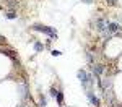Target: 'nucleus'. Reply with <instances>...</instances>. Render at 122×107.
<instances>
[{
	"instance_id": "nucleus-7",
	"label": "nucleus",
	"mask_w": 122,
	"mask_h": 107,
	"mask_svg": "<svg viewBox=\"0 0 122 107\" xmlns=\"http://www.w3.org/2000/svg\"><path fill=\"white\" fill-rule=\"evenodd\" d=\"M7 18H8V19H15V18H16V15H15L13 11H10V13H7Z\"/></svg>"
},
{
	"instance_id": "nucleus-6",
	"label": "nucleus",
	"mask_w": 122,
	"mask_h": 107,
	"mask_svg": "<svg viewBox=\"0 0 122 107\" xmlns=\"http://www.w3.org/2000/svg\"><path fill=\"white\" fill-rule=\"evenodd\" d=\"M103 71V65H98V67H94V75H99Z\"/></svg>"
},
{
	"instance_id": "nucleus-3",
	"label": "nucleus",
	"mask_w": 122,
	"mask_h": 107,
	"mask_svg": "<svg viewBox=\"0 0 122 107\" xmlns=\"http://www.w3.org/2000/svg\"><path fill=\"white\" fill-rule=\"evenodd\" d=\"M106 29H107L109 33H114V31H119V29H121V26H119V24H116V23H109V21H107Z\"/></svg>"
},
{
	"instance_id": "nucleus-2",
	"label": "nucleus",
	"mask_w": 122,
	"mask_h": 107,
	"mask_svg": "<svg viewBox=\"0 0 122 107\" xmlns=\"http://www.w3.org/2000/svg\"><path fill=\"white\" fill-rule=\"evenodd\" d=\"M76 75H78V78H80V81H81V84H83L85 88L88 86V84H93V79H90L88 75L85 73L83 70H78V73H76Z\"/></svg>"
},
{
	"instance_id": "nucleus-5",
	"label": "nucleus",
	"mask_w": 122,
	"mask_h": 107,
	"mask_svg": "<svg viewBox=\"0 0 122 107\" xmlns=\"http://www.w3.org/2000/svg\"><path fill=\"white\" fill-rule=\"evenodd\" d=\"M57 102H59V106H62V104H64V94H62V93H59V91H57Z\"/></svg>"
},
{
	"instance_id": "nucleus-9",
	"label": "nucleus",
	"mask_w": 122,
	"mask_h": 107,
	"mask_svg": "<svg viewBox=\"0 0 122 107\" xmlns=\"http://www.w3.org/2000/svg\"><path fill=\"white\" fill-rule=\"evenodd\" d=\"M52 55H54V57H59V55H62V52H59V50H52Z\"/></svg>"
},
{
	"instance_id": "nucleus-8",
	"label": "nucleus",
	"mask_w": 122,
	"mask_h": 107,
	"mask_svg": "<svg viewBox=\"0 0 122 107\" xmlns=\"http://www.w3.org/2000/svg\"><path fill=\"white\" fill-rule=\"evenodd\" d=\"M34 50H36V52H39V50H42V46H41L39 42H36V44H34Z\"/></svg>"
},
{
	"instance_id": "nucleus-10",
	"label": "nucleus",
	"mask_w": 122,
	"mask_h": 107,
	"mask_svg": "<svg viewBox=\"0 0 122 107\" xmlns=\"http://www.w3.org/2000/svg\"><path fill=\"white\" fill-rule=\"evenodd\" d=\"M109 3H117V0H107Z\"/></svg>"
},
{
	"instance_id": "nucleus-1",
	"label": "nucleus",
	"mask_w": 122,
	"mask_h": 107,
	"mask_svg": "<svg viewBox=\"0 0 122 107\" xmlns=\"http://www.w3.org/2000/svg\"><path fill=\"white\" fill-rule=\"evenodd\" d=\"M34 31H41V33H44V34H49V36H52V37H56L57 36V31L56 28H51V26H33Z\"/></svg>"
},
{
	"instance_id": "nucleus-4",
	"label": "nucleus",
	"mask_w": 122,
	"mask_h": 107,
	"mask_svg": "<svg viewBox=\"0 0 122 107\" xmlns=\"http://www.w3.org/2000/svg\"><path fill=\"white\" fill-rule=\"evenodd\" d=\"M88 97H90V101L93 102L94 106H98V104H99V101H98V97L94 96V94H93V93H91V91H88Z\"/></svg>"
},
{
	"instance_id": "nucleus-11",
	"label": "nucleus",
	"mask_w": 122,
	"mask_h": 107,
	"mask_svg": "<svg viewBox=\"0 0 122 107\" xmlns=\"http://www.w3.org/2000/svg\"><path fill=\"white\" fill-rule=\"evenodd\" d=\"M83 2H86V3H91V2H93V0H83Z\"/></svg>"
}]
</instances>
